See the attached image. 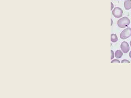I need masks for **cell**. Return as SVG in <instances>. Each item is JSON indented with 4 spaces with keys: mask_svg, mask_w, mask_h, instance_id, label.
Listing matches in <instances>:
<instances>
[{
    "mask_svg": "<svg viewBox=\"0 0 131 98\" xmlns=\"http://www.w3.org/2000/svg\"><path fill=\"white\" fill-rule=\"evenodd\" d=\"M131 23V21L127 17H124L119 20L117 22L118 26L121 28L128 27Z\"/></svg>",
    "mask_w": 131,
    "mask_h": 98,
    "instance_id": "obj_1",
    "label": "cell"
},
{
    "mask_svg": "<svg viewBox=\"0 0 131 98\" xmlns=\"http://www.w3.org/2000/svg\"><path fill=\"white\" fill-rule=\"evenodd\" d=\"M131 36V28H127L121 33L120 37L122 39H126Z\"/></svg>",
    "mask_w": 131,
    "mask_h": 98,
    "instance_id": "obj_2",
    "label": "cell"
},
{
    "mask_svg": "<svg viewBox=\"0 0 131 98\" xmlns=\"http://www.w3.org/2000/svg\"><path fill=\"white\" fill-rule=\"evenodd\" d=\"M112 14L115 18H120L122 16L123 11L120 7H115L112 11Z\"/></svg>",
    "mask_w": 131,
    "mask_h": 98,
    "instance_id": "obj_3",
    "label": "cell"
},
{
    "mask_svg": "<svg viewBox=\"0 0 131 98\" xmlns=\"http://www.w3.org/2000/svg\"><path fill=\"white\" fill-rule=\"evenodd\" d=\"M121 48L122 51L124 53H127L130 50V47L128 43L123 42L121 45Z\"/></svg>",
    "mask_w": 131,
    "mask_h": 98,
    "instance_id": "obj_4",
    "label": "cell"
},
{
    "mask_svg": "<svg viewBox=\"0 0 131 98\" xmlns=\"http://www.w3.org/2000/svg\"><path fill=\"white\" fill-rule=\"evenodd\" d=\"M124 7L126 10L131 9V0H126L124 1Z\"/></svg>",
    "mask_w": 131,
    "mask_h": 98,
    "instance_id": "obj_5",
    "label": "cell"
},
{
    "mask_svg": "<svg viewBox=\"0 0 131 98\" xmlns=\"http://www.w3.org/2000/svg\"><path fill=\"white\" fill-rule=\"evenodd\" d=\"M115 57L118 59L121 58L123 55V53L122 51L120 50H118L115 51Z\"/></svg>",
    "mask_w": 131,
    "mask_h": 98,
    "instance_id": "obj_6",
    "label": "cell"
},
{
    "mask_svg": "<svg viewBox=\"0 0 131 98\" xmlns=\"http://www.w3.org/2000/svg\"><path fill=\"white\" fill-rule=\"evenodd\" d=\"M118 40L117 36L115 34H111V41L112 42H117Z\"/></svg>",
    "mask_w": 131,
    "mask_h": 98,
    "instance_id": "obj_7",
    "label": "cell"
},
{
    "mask_svg": "<svg viewBox=\"0 0 131 98\" xmlns=\"http://www.w3.org/2000/svg\"><path fill=\"white\" fill-rule=\"evenodd\" d=\"M111 63H120V62L118 59H115L111 62Z\"/></svg>",
    "mask_w": 131,
    "mask_h": 98,
    "instance_id": "obj_8",
    "label": "cell"
},
{
    "mask_svg": "<svg viewBox=\"0 0 131 98\" xmlns=\"http://www.w3.org/2000/svg\"><path fill=\"white\" fill-rule=\"evenodd\" d=\"M121 63H130V62L129 60H128L124 59L123 60L121 61Z\"/></svg>",
    "mask_w": 131,
    "mask_h": 98,
    "instance_id": "obj_9",
    "label": "cell"
},
{
    "mask_svg": "<svg viewBox=\"0 0 131 98\" xmlns=\"http://www.w3.org/2000/svg\"><path fill=\"white\" fill-rule=\"evenodd\" d=\"M111 59L112 60L114 58V52L112 50H111Z\"/></svg>",
    "mask_w": 131,
    "mask_h": 98,
    "instance_id": "obj_10",
    "label": "cell"
},
{
    "mask_svg": "<svg viewBox=\"0 0 131 98\" xmlns=\"http://www.w3.org/2000/svg\"><path fill=\"white\" fill-rule=\"evenodd\" d=\"M111 11L112 10L113 8H114V4L112 3V2H111Z\"/></svg>",
    "mask_w": 131,
    "mask_h": 98,
    "instance_id": "obj_11",
    "label": "cell"
},
{
    "mask_svg": "<svg viewBox=\"0 0 131 98\" xmlns=\"http://www.w3.org/2000/svg\"><path fill=\"white\" fill-rule=\"evenodd\" d=\"M129 57L131 58V51L130 52V53L129 54Z\"/></svg>",
    "mask_w": 131,
    "mask_h": 98,
    "instance_id": "obj_12",
    "label": "cell"
},
{
    "mask_svg": "<svg viewBox=\"0 0 131 98\" xmlns=\"http://www.w3.org/2000/svg\"><path fill=\"white\" fill-rule=\"evenodd\" d=\"M111 26L112 25V19H111Z\"/></svg>",
    "mask_w": 131,
    "mask_h": 98,
    "instance_id": "obj_13",
    "label": "cell"
},
{
    "mask_svg": "<svg viewBox=\"0 0 131 98\" xmlns=\"http://www.w3.org/2000/svg\"><path fill=\"white\" fill-rule=\"evenodd\" d=\"M130 45H131V42H130Z\"/></svg>",
    "mask_w": 131,
    "mask_h": 98,
    "instance_id": "obj_14",
    "label": "cell"
},
{
    "mask_svg": "<svg viewBox=\"0 0 131 98\" xmlns=\"http://www.w3.org/2000/svg\"></svg>",
    "mask_w": 131,
    "mask_h": 98,
    "instance_id": "obj_15",
    "label": "cell"
}]
</instances>
